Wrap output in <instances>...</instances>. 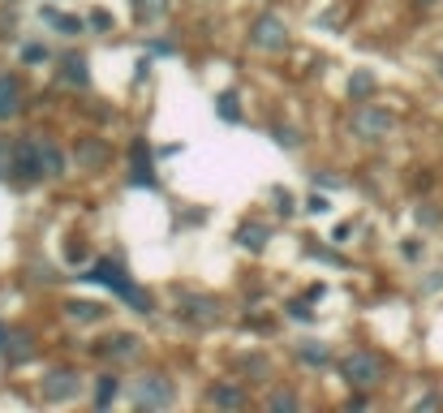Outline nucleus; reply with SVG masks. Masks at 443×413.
<instances>
[{
  "mask_svg": "<svg viewBox=\"0 0 443 413\" xmlns=\"http://www.w3.org/2000/svg\"><path fill=\"white\" fill-rule=\"evenodd\" d=\"M344 375H349V384H357V388H374L383 379V362L374 353H353L344 362Z\"/></svg>",
  "mask_w": 443,
  "mask_h": 413,
  "instance_id": "obj_1",
  "label": "nucleus"
},
{
  "mask_svg": "<svg viewBox=\"0 0 443 413\" xmlns=\"http://www.w3.org/2000/svg\"><path fill=\"white\" fill-rule=\"evenodd\" d=\"M284 35H288L284 22H280V18H271V13H267V18H258V22H254V30H250V39H254L258 47H271V52H275V47H284Z\"/></svg>",
  "mask_w": 443,
  "mask_h": 413,
  "instance_id": "obj_2",
  "label": "nucleus"
},
{
  "mask_svg": "<svg viewBox=\"0 0 443 413\" xmlns=\"http://www.w3.org/2000/svg\"><path fill=\"white\" fill-rule=\"evenodd\" d=\"M13 164H18V177H39L43 172V151L35 142H26V147L13 151Z\"/></svg>",
  "mask_w": 443,
  "mask_h": 413,
  "instance_id": "obj_3",
  "label": "nucleus"
},
{
  "mask_svg": "<svg viewBox=\"0 0 443 413\" xmlns=\"http://www.w3.org/2000/svg\"><path fill=\"white\" fill-rule=\"evenodd\" d=\"M357 130H362L366 138H379V134H387V113H374V108H366V113H357Z\"/></svg>",
  "mask_w": 443,
  "mask_h": 413,
  "instance_id": "obj_4",
  "label": "nucleus"
},
{
  "mask_svg": "<svg viewBox=\"0 0 443 413\" xmlns=\"http://www.w3.org/2000/svg\"><path fill=\"white\" fill-rule=\"evenodd\" d=\"M168 384H163V379H146V384L138 388V401L142 405H168Z\"/></svg>",
  "mask_w": 443,
  "mask_h": 413,
  "instance_id": "obj_5",
  "label": "nucleus"
},
{
  "mask_svg": "<svg viewBox=\"0 0 443 413\" xmlns=\"http://www.w3.org/2000/svg\"><path fill=\"white\" fill-rule=\"evenodd\" d=\"M73 392H78V379H73V375H56L52 384L43 388L47 401H65V396H73Z\"/></svg>",
  "mask_w": 443,
  "mask_h": 413,
  "instance_id": "obj_6",
  "label": "nucleus"
},
{
  "mask_svg": "<svg viewBox=\"0 0 443 413\" xmlns=\"http://www.w3.org/2000/svg\"><path fill=\"white\" fill-rule=\"evenodd\" d=\"M18 113V82H9V78H0V121Z\"/></svg>",
  "mask_w": 443,
  "mask_h": 413,
  "instance_id": "obj_7",
  "label": "nucleus"
},
{
  "mask_svg": "<svg viewBox=\"0 0 443 413\" xmlns=\"http://www.w3.org/2000/svg\"><path fill=\"white\" fill-rule=\"evenodd\" d=\"M65 78H69V82H87V60L82 56H65Z\"/></svg>",
  "mask_w": 443,
  "mask_h": 413,
  "instance_id": "obj_8",
  "label": "nucleus"
},
{
  "mask_svg": "<svg viewBox=\"0 0 443 413\" xmlns=\"http://www.w3.org/2000/svg\"><path fill=\"white\" fill-rule=\"evenodd\" d=\"M39 151H43V168L56 177V172H60V151H56V147H47V142H39Z\"/></svg>",
  "mask_w": 443,
  "mask_h": 413,
  "instance_id": "obj_9",
  "label": "nucleus"
},
{
  "mask_svg": "<svg viewBox=\"0 0 443 413\" xmlns=\"http://www.w3.org/2000/svg\"><path fill=\"white\" fill-rule=\"evenodd\" d=\"M69 314L87 323V319H100V306H91V301H73V306H69Z\"/></svg>",
  "mask_w": 443,
  "mask_h": 413,
  "instance_id": "obj_10",
  "label": "nucleus"
},
{
  "mask_svg": "<svg viewBox=\"0 0 443 413\" xmlns=\"http://www.w3.org/2000/svg\"><path fill=\"white\" fill-rule=\"evenodd\" d=\"M112 396H117V379H112V375H104V379H100V405H108Z\"/></svg>",
  "mask_w": 443,
  "mask_h": 413,
  "instance_id": "obj_11",
  "label": "nucleus"
},
{
  "mask_svg": "<svg viewBox=\"0 0 443 413\" xmlns=\"http://www.w3.org/2000/svg\"><path fill=\"white\" fill-rule=\"evenodd\" d=\"M302 357H306V362H327V344H306Z\"/></svg>",
  "mask_w": 443,
  "mask_h": 413,
  "instance_id": "obj_12",
  "label": "nucleus"
},
{
  "mask_svg": "<svg viewBox=\"0 0 443 413\" xmlns=\"http://www.w3.org/2000/svg\"><path fill=\"white\" fill-rule=\"evenodd\" d=\"M241 246H250V250H262V228H245V233H241Z\"/></svg>",
  "mask_w": 443,
  "mask_h": 413,
  "instance_id": "obj_13",
  "label": "nucleus"
},
{
  "mask_svg": "<svg viewBox=\"0 0 443 413\" xmlns=\"http://www.w3.org/2000/svg\"><path fill=\"white\" fill-rule=\"evenodd\" d=\"M220 113H224L228 121H233V117H237V99H233V95H224V99H220Z\"/></svg>",
  "mask_w": 443,
  "mask_h": 413,
  "instance_id": "obj_14",
  "label": "nucleus"
},
{
  "mask_svg": "<svg viewBox=\"0 0 443 413\" xmlns=\"http://www.w3.org/2000/svg\"><path fill=\"white\" fill-rule=\"evenodd\" d=\"M211 401H220V405H237V392H233V388H224V392H211Z\"/></svg>",
  "mask_w": 443,
  "mask_h": 413,
  "instance_id": "obj_15",
  "label": "nucleus"
},
{
  "mask_svg": "<svg viewBox=\"0 0 443 413\" xmlns=\"http://www.w3.org/2000/svg\"><path fill=\"white\" fill-rule=\"evenodd\" d=\"M271 409H297V401L293 396H271Z\"/></svg>",
  "mask_w": 443,
  "mask_h": 413,
  "instance_id": "obj_16",
  "label": "nucleus"
},
{
  "mask_svg": "<svg viewBox=\"0 0 443 413\" xmlns=\"http://www.w3.org/2000/svg\"><path fill=\"white\" fill-rule=\"evenodd\" d=\"M370 86H374V82H370V78H366V73H362V78H357V82H353V91H357V95H366Z\"/></svg>",
  "mask_w": 443,
  "mask_h": 413,
  "instance_id": "obj_17",
  "label": "nucleus"
}]
</instances>
